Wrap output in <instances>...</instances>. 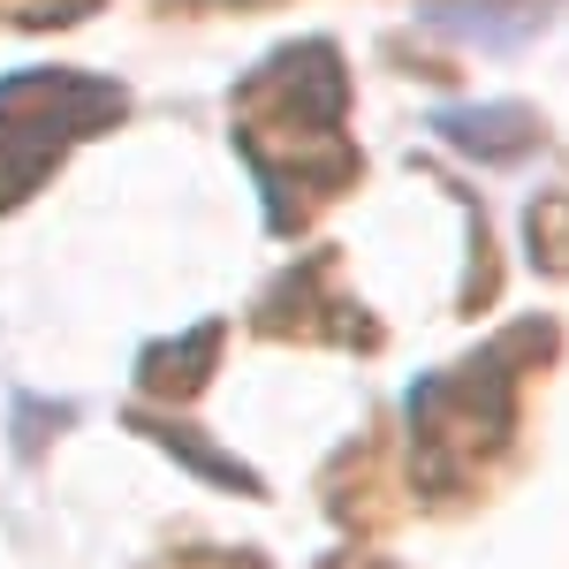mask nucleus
Returning <instances> with one entry per match:
<instances>
[{"mask_svg":"<svg viewBox=\"0 0 569 569\" xmlns=\"http://www.w3.org/2000/svg\"><path fill=\"white\" fill-rule=\"evenodd\" d=\"M562 357L555 319H517L493 342L426 372L402 418H410V493L433 509H479L525 456V388Z\"/></svg>","mask_w":569,"mask_h":569,"instance_id":"obj_1","label":"nucleus"},{"mask_svg":"<svg viewBox=\"0 0 569 569\" xmlns=\"http://www.w3.org/2000/svg\"><path fill=\"white\" fill-rule=\"evenodd\" d=\"M236 144L266 190V228L305 236L319 206H335L357 182L350 144V69L327 39H297L266 53L236 84Z\"/></svg>","mask_w":569,"mask_h":569,"instance_id":"obj_2","label":"nucleus"},{"mask_svg":"<svg viewBox=\"0 0 569 569\" xmlns=\"http://www.w3.org/2000/svg\"><path fill=\"white\" fill-rule=\"evenodd\" d=\"M130 114V91L114 77H84V69H23L0 77V213L23 206L69 144L114 130Z\"/></svg>","mask_w":569,"mask_h":569,"instance_id":"obj_3","label":"nucleus"},{"mask_svg":"<svg viewBox=\"0 0 569 569\" xmlns=\"http://www.w3.org/2000/svg\"><path fill=\"white\" fill-rule=\"evenodd\" d=\"M251 327L266 342H327V350H357V357H372L388 342V327L342 289V251H311L281 281H266Z\"/></svg>","mask_w":569,"mask_h":569,"instance_id":"obj_4","label":"nucleus"},{"mask_svg":"<svg viewBox=\"0 0 569 569\" xmlns=\"http://www.w3.org/2000/svg\"><path fill=\"white\" fill-rule=\"evenodd\" d=\"M327 517L350 531H388L402 517V471H395V440L388 426H372V433H357L335 463H327Z\"/></svg>","mask_w":569,"mask_h":569,"instance_id":"obj_5","label":"nucleus"},{"mask_svg":"<svg viewBox=\"0 0 569 569\" xmlns=\"http://www.w3.org/2000/svg\"><path fill=\"white\" fill-rule=\"evenodd\" d=\"M418 16L433 31H448V39H463V46L517 53L525 39H539L562 16V0H418Z\"/></svg>","mask_w":569,"mask_h":569,"instance_id":"obj_6","label":"nucleus"},{"mask_svg":"<svg viewBox=\"0 0 569 569\" xmlns=\"http://www.w3.org/2000/svg\"><path fill=\"white\" fill-rule=\"evenodd\" d=\"M433 137H448L463 160L517 168L525 152L547 144V122H539L531 107H448V114H433Z\"/></svg>","mask_w":569,"mask_h":569,"instance_id":"obj_7","label":"nucleus"},{"mask_svg":"<svg viewBox=\"0 0 569 569\" xmlns=\"http://www.w3.org/2000/svg\"><path fill=\"white\" fill-rule=\"evenodd\" d=\"M220 319H206V327H190L182 342H160V350H144V365H137V388L160 395V402H190V395L213 380L220 365Z\"/></svg>","mask_w":569,"mask_h":569,"instance_id":"obj_8","label":"nucleus"},{"mask_svg":"<svg viewBox=\"0 0 569 569\" xmlns=\"http://www.w3.org/2000/svg\"><path fill=\"white\" fill-rule=\"evenodd\" d=\"M130 426H137V433H152L160 448H168V456H182V463H190L198 479L236 486V493H251V501L266 493V479H259V471H243L236 456H220V448H206V433H182V426H160V418H130Z\"/></svg>","mask_w":569,"mask_h":569,"instance_id":"obj_9","label":"nucleus"},{"mask_svg":"<svg viewBox=\"0 0 569 569\" xmlns=\"http://www.w3.org/2000/svg\"><path fill=\"white\" fill-rule=\"evenodd\" d=\"M525 251L539 273H569V190H539L525 206Z\"/></svg>","mask_w":569,"mask_h":569,"instance_id":"obj_10","label":"nucleus"},{"mask_svg":"<svg viewBox=\"0 0 569 569\" xmlns=\"http://www.w3.org/2000/svg\"><path fill=\"white\" fill-rule=\"evenodd\" d=\"M99 0H0V23H23V31H61V23H84Z\"/></svg>","mask_w":569,"mask_h":569,"instance_id":"obj_11","label":"nucleus"},{"mask_svg":"<svg viewBox=\"0 0 569 569\" xmlns=\"http://www.w3.org/2000/svg\"><path fill=\"white\" fill-rule=\"evenodd\" d=\"M168 569H266L251 547H198V555H176Z\"/></svg>","mask_w":569,"mask_h":569,"instance_id":"obj_12","label":"nucleus"},{"mask_svg":"<svg viewBox=\"0 0 569 569\" xmlns=\"http://www.w3.org/2000/svg\"><path fill=\"white\" fill-rule=\"evenodd\" d=\"M160 8H182V16H243V8H273V0H160Z\"/></svg>","mask_w":569,"mask_h":569,"instance_id":"obj_13","label":"nucleus"},{"mask_svg":"<svg viewBox=\"0 0 569 569\" xmlns=\"http://www.w3.org/2000/svg\"><path fill=\"white\" fill-rule=\"evenodd\" d=\"M319 569H402V562H380V555H335V562H319Z\"/></svg>","mask_w":569,"mask_h":569,"instance_id":"obj_14","label":"nucleus"}]
</instances>
